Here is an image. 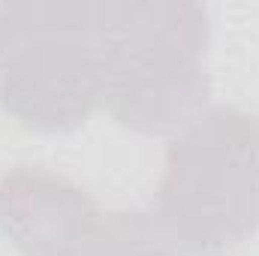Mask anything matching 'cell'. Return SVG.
Masks as SVG:
<instances>
[{"label": "cell", "instance_id": "cell-4", "mask_svg": "<svg viewBox=\"0 0 259 256\" xmlns=\"http://www.w3.org/2000/svg\"><path fill=\"white\" fill-rule=\"evenodd\" d=\"M106 211L61 172L15 166L0 175V232L21 256H88Z\"/></svg>", "mask_w": 259, "mask_h": 256}, {"label": "cell", "instance_id": "cell-1", "mask_svg": "<svg viewBox=\"0 0 259 256\" xmlns=\"http://www.w3.org/2000/svg\"><path fill=\"white\" fill-rule=\"evenodd\" d=\"M208 9L190 0H109L103 106L127 130L178 136L211 100Z\"/></svg>", "mask_w": 259, "mask_h": 256}, {"label": "cell", "instance_id": "cell-3", "mask_svg": "<svg viewBox=\"0 0 259 256\" xmlns=\"http://www.w3.org/2000/svg\"><path fill=\"white\" fill-rule=\"evenodd\" d=\"M154 217L181 253L214 256L259 232V118L208 109L172 136Z\"/></svg>", "mask_w": 259, "mask_h": 256}, {"label": "cell", "instance_id": "cell-2", "mask_svg": "<svg viewBox=\"0 0 259 256\" xmlns=\"http://www.w3.org/2000/svg\"><path fill=\"white\" fill-rule=\"evenodd\" d=\"M106 3H0V112L39 133H66L103 106Z\"/></svg>", "mask_w": 259, "mask_h": 256}, {"label": "cell", "instance_id": "cell-5", "mask_svg": "<svg viewBox=\"0 0 259 256\" xmlns=\"http://www.w3.org/2000/svg\"><path fill=\"white\" fill-rule=\"evenodd\" d=\"M88 256H184L166 235L154 211H112L91 244Z\"/></svg>", "mask_w": 259, "mask_h": 256}]
</instances>
